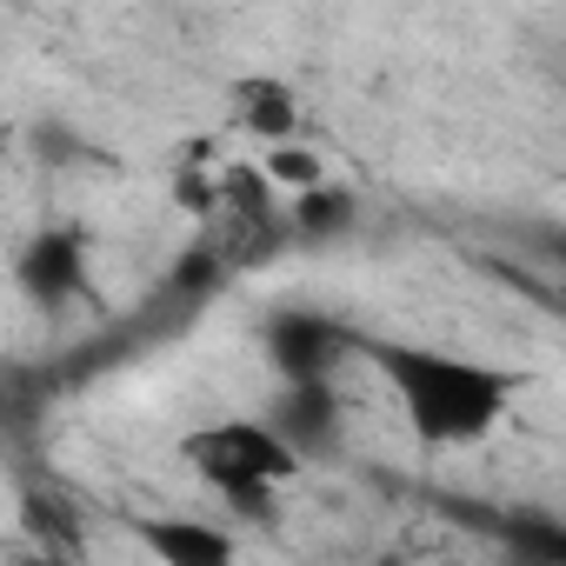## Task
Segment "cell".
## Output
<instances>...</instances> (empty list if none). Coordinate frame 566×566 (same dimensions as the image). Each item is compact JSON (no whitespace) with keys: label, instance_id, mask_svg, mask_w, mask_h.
<instances>
[{"label":"cell","instance_id":"cell-5","mask_svg":"<svg viewBox=\"0 0 566 566\" xmlns=\"http://www.w3.org/2000/svg\"><path fill=\"white\" fill-rule=\"evenodd\" d=\"M347 347H354V340H347L340 327L314 321V314H294V321H280V327L266 334V354H273L280 374H287V387H321Z\"/></svg>","mask_w":566,"mask_h":566},{"label":"cell","instance_id":"cell-7","mask_svg":"<svg viewBox=\"0 0 566 566\" xmlns=\"http://www.w3.org/2000/svg\"><path fill=\"white\" fill-rule=\"evenodd\" d=\"M266 427L287 440L301 460H307L314 440H334V394H327V380H321V387H287V400H280V413H273Z\"/></svg>","mask_w":566,"mask_h":566},{"label":"cell","instance_id":"cell-8","mask_svg":"<svg viewBox=\"0 0 566 566\" xmlns=\"http://www.w3.org/2000/svg\"><path fill=\"white\" fill-rule=\"evenodd\" d=\"M253 167H260V180H266L273 193H294V200L327 187V160H321L307 140H280V147H266Z\"/></svg>","mask_w":566,"mask_h":566},{"label":"cell","instance_id":"cell-9","mask_svg":"<svg viewBox=\"0 0 566 566\" xmlns=\"http://www.w3.org/2000/svg\"><path fill=\"white\" fill-rule=\"evenodd\" d=\"M213 207L247 213L253 227H266V220H273V187L260 180V167H227V174H220V187H213Z\"/></svg>","mask_w":566,"mask_h":566},{"label":"cell","instance_id":"cell-10","mask_svg":"<svg viewBox=\"0 0 566 566\" xmlns=\"http://www.w3.org/2000/svg\"><path fill=\"white\" fill-rule=\"evenodd\" d=\"M347 220H354V200H347V193H334V187L301 193V233H334V227H347Z\"/></svg>","mask_w":566,"mask_h":566},{"label":"cell","instance_id":"cell-4","mask_svg":"<svg viewBox=\"0 0 566 566\" xmlns=\"http://www.w3.org/2000/svg\"><path fill=\"white\" fill-rule=\"evenodd\" d=\"M227 120L266 147H280L301 134V87L287 74H240V81H227Z\"/></svg>","mask_w":566,"mask_h":566},{"label":"cell","instance_id":"cell-3","mask_svg":"<svg viewBox=\"0 0 566 566\" xmlns=\"http://www.w3.org/2000/svg\"><path fill=\"white\" fill-rule=\"evenodd\" d=\"M14 287L41 314L74 307L81 287H87V233L81 227H41V233H28L21 253H14Z\"/></svg>","mask_w":566,"mask_h":566},{"label":"cell","instance_id":"cell-2","mask_svg":"<svg viewBox=\"0 0 566 566\" xmlns=\"http://www.w3.org/2000/svg\"><path fill=\"white\" fill-rule=\"evenodd\" d=\"M180 460L220 493V500H266L273 486L301 480V453L266 420H213L180 440Z\"/></svg>","mask_w":566,"mask_h":566},{"label":"cell","instance_id":"cell-6","mask_svg":"<svg viewBox=\"0 0 566 566\" xmlns=\"http://www.w3.org/2000/svg\"><path fill=\"white\" fill-rule=\"evenodd\" d=\"M140 546L160 559V566H233V533L207 526V520H180V513H154L140 520Z\"/></svg>","mask_w":566,"mask_h":566},{"label":"cell","instance_id":"cell-1","mask_svg":"<svg viewBox=\"0 0 566 566\" xmlns=\"http://www.w3.org/2000/svg\"><path fill=\"white\" fill-rule=\"evenodd\" d=\"M374 367L387 374L407 427L420 447L433 453H453V447H480L500 420H506V400H513V380L486 360H467V354H440V347H400V340H374L367 347Z\"/></svg>","mask_w":566,"mask_h":566}]
</instances>
